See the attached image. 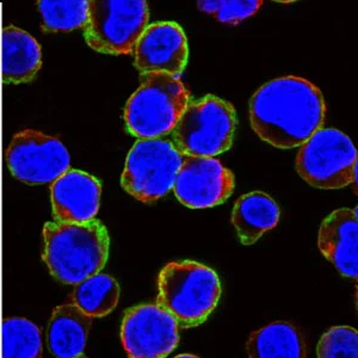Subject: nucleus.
<instances>
[{
    "instance_id": "f257e3e1",
    "label": "nucleus",
    "mask_w": 358,
    "mask_h": 358,
    "mask_svg": "<svg viewBox=\"0 0 358 358\" xmlns=\"http://www.w3.org/2000/svg\"><path fill=\"white\" fill-rule=\"evenodd\" d=\"M322 91L303 78L266 83L250 101V121L259 138L281 150L301 147L325 122Z\"/></svg>"
},
{
    "instance_id": "f03ea898",
    "label": "nucleus",
    "mask_w": 358,
    "mask_h": 358,
    "mask_svg": "<svg viewBox=\"0 0 358 358\" xmlns=\"http://www.w3.org/2000/svg\"><path fill=\"white\" fill-rule=\"evenodd\" d=\"M110 239L99 220L84 224L47 222L42 259L62 285H77L101 273L109 258Z\"/></svg>"
},
{
    "instance_id": "7ed1b4c3",
    "label": "nucleus",
    "mask_w": 358,
    "mask_h": 358,
    "mask_svg": "<svg viewBox=\"0 0 358 358\" xmlns=\"http://www.w3.org/2000/svg\"><path fill=\"white\" fill-rule=\"evenodd\" d=\"M220 278L194 261L172 262L158 276L157 305L175 317L180 330L203 324L220 301Z\"/></svg>"
},
{
    "instance_id": "20e7f679",
    "label": "nucleus",
    "mask_w": 358,
    "mask_h": 358,
    "mask_svg": "<svg viewBox=\"0 0 358 358\" xmlns=\"http://www.w3.org/2000/svg\"><path fill=\"white\" fill-rule=\"evenodd\" d=\"M189 104L190 94L179 78L145 74L124 108L127 131L140 140L164 138L171 134Z\"/></svg>"
},
{
    "instance_id": "39448f33",
    "label": "nucleus",
    "mask_w": 358,
    "mask_h": 358,
    "mask_svg": "<svg viewBox=\"0 0 358 358\" xmlns=\"http://www.w3.org/2000/svg\"><path fill=\"white\" fill-rule=\"evenodd\" d=\"M236 126L232 104L209 94L187 106L170 141L184 157L213 158L232 147Z\"/></svg>"
},
{
    "instance_id": "423d86ee",
    "label": "nucleus",
    "mask_w": 358,
    "mask_h": 358,
    "mask_svg": "<svg viewBox=\"0 0 358 358\" xmlns=\"http://www.w3.org/2000/svg\"><path fill=\"white\" fill-rule=\"evenodd\" d=\"M295 166L310 187L331 190L357 185V151L349 136L334 128L315 131L300 147Z\"/></svg>"
},
{
    "instance_id": "0eeeda50",
    "label": "nucleus",
    "mask_w": 358,
    "mask_h": 358,
    "mask_svg": "<svg viewBox=\"0 0 358 358\" xmlns=\"http://www.w3.org/2000/svg\"><path fill=\"white\" fill-rule=\"evenodd\" d=\"M148 6L143 0H90L84 37L98 53L131 54L148 27Z\"/></svg>"
},
{
    "instance_id": "6e6552de",
    "label": "nucleus",
    "mask_w": 358,
    "mask_h": 358,
    "mask_svg": "<svg viewBox=\"0 0 358 358\" xmlns=\"http://www.w3.org/2000/svg\"><path fill=\"white\" fill-rule=\"evenodd\" d=\"M183 158L170 138L138 140L127 157L122 187L140 202L153 203L173 189Z\"/></svg>"
},
{
    "instance_id": "1a4fd4ad",
    "label": "nucleus",
    "mask_w": 358,
    "mask_h": 358,
    "mask_svg": "<svg viewBox=\"0 0 358 358\" xmlns=\"http://www.w3.org/2000/svg\"><path fill=\"white\" fill-rule=\"evenodd\" d=\"M5 163L15 178L29 185L53 183L69 171L71 157L54 136L34 129L13 135L5 150Z\"/></svg>"
},
{
    "instance_id": "9d476101",
    "label": "nucleus",
    "mask_w": 358,
    "mask_h": 358,
    "mask_svg": "<svg viewBox=\"0 0 358 358\" xmlns=\"http://www.w3.org/2000/svg\"><path fill=\"white\" fill-rule=\"evenodd\" d=\"M179 326L157 303H143L126 310L121 343L128 358H166L179 344Z\"/></svg>"
},
{
    "instance_id": "9b49d317",
    "label": "nucleus",
    "mask_w": 358,
    "mask_h": 358,
    "mask_svg": "<svg viewBox=\"0 0 358 358\" xmlns=\"http://www.w3.org/2000/svg\"><path fill=\"white\" fill-rule=\"evenodd\" d=\"M173 192L185 207H215L232 195L234 176L217 159L184 157L176 177Z\"/></svg>"
},
{
    "instance_id": "f8f14e48",
    "label": "nucleus",
    "mask_w": 358,
    "mask_h": 358,
    "mask_svg": "<svg viewBox=\"0 0 358 358\" xmlns=\"http://www.w3.org/2000/svg\"><path fill=\"white\" fill-rule=\"evenodd\" d=\"M135 67L143 74L164 73L178 78L187 62V40L175 22L148 25L136 42Z\"/></svg>"
},
{
    "instance_id": "ddd939ff",
    "label": "nucleus",
    "mask_w": 358,
    "mask_h": 358,
    "mask_svg": "<svg viewBox=\"0 0 358 358\" xmlns=\"http://www.w3.org/2000/svg\"><path fill=\"white\" fill-rule=\"evenodd\" d=\"M102 185L94 176L69 170L50 185L54 222L84 224L99 210Z\"/></svg>"
},
{
    "instance_id": "4468645a",
    "label": "nucleus",
    "mask_w": 358,
    "mask_h": 358,
    "mask_svg": "<svg viewBox=\"0 0 358 358\" xmlns=\"http://www.w3.org/2000/svg\"><path fill=\"white\" fill-rule=\"evenodd\" d=\"M317 248L343 277L357 281V209H338L327 216L319 228Z\"/></svg>"
},
{
    "instance_id": "2eb2a0df",
    "label": "nucleus",
    "mask_w": 358,
    "mask_h": 358,
    "mask_svg": "<svg viewBox=\"0 0 358 358\" xmlns=\"http://www.w3.org/2000/svg\"><path fill=\"white\" fill-rule=\"evenodd\" d=\"M92 320L69 300L57 306L47 325V345L57 358H74L84 354Z\"/></svg>"
},
{
    "instance_id": "dca6fc26",
    "label": "nucleus",
    "mask_w": 358,
    "mask_h": 358,
    "mask_svg": "<svg viewBox=\"0 0 358 358\" xmlns=\"http://www.w3.org/2000/svg\"><path fill=\"white\" fill-rule=\"evenodd\" d=\"M42 66L41 45L30 34L13 25L3 30V82H33Z\"/></svg>"
},
{
    "instance_id": "f3484780",
    "label": "nucleus",
    "mask_w": 358,
    "mask_h": 358,
    "mask_svg": "<svg viewBox=\"0 0 358 358\" xmlns=\"http://www.w3.org/2000/svg\"><path fill=\"white\" fill-rule=\"evenodd\" d=\"M280 215V208L270 196L261 192H250L234 204L232 224L241 244L248 246L276 227Z\"/></svg>"
},
{
    "instance_id": "a211bd4d",
    "label": "nucleus",
    "mask_w": 358,
    "mask_h": 358,
    "mask_svg": "<svg viewBox=\"0 0 358 358\" xmlns=\"http://www.w3.org/2000/svg\"><path fill=\"white\" fill-rule=\"evenodd\" d=\"M248 358H306L301 332L287 322H275L255 331L246 342Z\"/></svg>"
},
{
    "instance_id": "6ab92c4d",
    "label": "nucleus",
    "mask_w": 358,
    "mask_h": 358,
    "mask_svg": "<svg viewBox=\"0 0 358 358\" xmlns=\"http://www.w3.org/2000/svg\"><path fill=\"white\" fill-rule=\"evenodd\" d=\"M120 296L118 282L110 275L99 273L74 285L69 301L91 319H101L117 307Z\"/></svg>"
},
{
    "instance_id": "aec40b11",
    "label": "nucleus",
    "mask_w": 358,
    "mask_h": 358,
    "mask_svg": "<svg viewBox=\"0 0 358 358\" xmlns=\"http://www.w3.org/2000/svg\"><path fill=\"white\" fill-rule=\"evenodd\" d=\"M42 331L25 317H6L1 325V358H42Z\"/></svg>"
},
{
    "instance_id": "412c9836",
    "label": "nucleus",
    "mask_w": 358,
    "mask_h": 358,
    "mask_svg": "<svg viewBox=\"0 0 358 358\" xmlns=\"http://www.w3.org/2000/svg\"><path fill=\"white\" fill-rule=\"evenodd\" d=\"M37 8L45 33L72 31L84 28L89 17L87 0H40Z\"/></svg>"
},
{
    "instance_id": "4be33fe9",
    "label": "nucleus",
    "mask_w": 358,
    "mask_h": 358,
    "mask_svg": "<svg viewBox=\"0 0 358 358\" xmlns=\"http://www.w3.org/2000/svg\"><path fill=\"white\" fill-rule=\"evenodd\" d=\"M317 358H358V332L351 326H334L322 334Z\"/></svg>"
},
{
    "instance_id": "5701e85b",
    "label": "nucleus",
    "mask_w": 358,
    "mask_h": 358,
    "mask_svg": "<svg viewBox=\"0 0 358 358\" xmlns=\"http://www.w3.org/2000/svg\"><path fill=\"white\" fill-rule=\"evenodd\" d=\"M258 0H203L197 1L203 13L215 17L216 20L228 24H236L248 17L253 16L261 8Z\"/></svg>"
},
{
    "instance_id": "b1692460",
    "label": "nucleus",
    "mask_w": 358,
    "mask_h": 358,
    "mask_svg": "<svg viewBox=\"0 0 358 358\" xmlns=\"http://www.w3.org/2000/svg\"><path fill=\"white\" fill-rule=\"evenodd\" d=\"M175 358H201V357H199V356H195V355L183 354V355H178V356H176Z\"/></svg>"
},
{
    "instance_id": "393cba45",
    "label": "nucleus",
    "mask_w": 358,
    "mask_h": 358,
    "mask_svg": "<svg viewBox=\"0 0 358 358\" xmlns=\"http://www.w3.org/2000/svg\"><path fill=\"white\" fill-rule=\"evenodd\" d=\"M74 358H89V357H86L85 355H80V356H78V357H74Z\"/></svg>"
}]
</instances>
